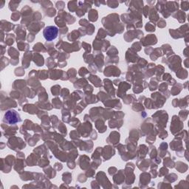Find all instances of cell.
Segmentation results:
<instances>
[{
	"label": "cell",
	"instance_id": "6da1fadb",
	"mask_svg": "<svg viewBox=\"0 0 189 189\" xmlns=\"http://www.w3.org/2000/svg\"><path fill=\"white\" fill-rule=\"evenodd\" d=\"M58 33L59 29L55 26H48L44 28L43 31L44 37L47 41H51L55 39H56V37L58 36Z\"/></svg>",
	"mask_w": 189,
	"mask_h": 189
},
{
	"label": "cell",
	"instance_id": "7a4b0ae2",
	"mask_svg": "<svg viewBox=\"0 0 189 189\" xmlns=\"http://www.w3.org/2000/svg\"><path fill=\"white\" fill-rule=\"evenodd\" d=\"M4 120L7 122V124L13 125L18 123V122H21V118L17 112L14 110H9L5 115Z\"/></svg>",
	"mask_w": 189,
	"mask_h": 189
},
{
	"label": "cell",
	"instance_id": "3957f363",
	"mask_svg": "<svg viewBox=\"0 0 189 189\" xmlns=\"http://www.w3.org/2000/svg\"><path fill=\"white\" fill-rule=\"evenodd\" d=\"M89 19L92 21H95L98 19V13L95 10H91L89 12Z\"/></svg>",
	"mask_w": 189,
	"mask_h": 189
},
{
	"label": "cell",
	"instance_id": "277c9868",
	"mask_svg": "<svg viewBox=\"0 0 189 189\" xmlns=\"http://www.w3.org/2000/svg\"><path fill=\"white\" fill-rule=\"evenodd\" d=\"M77 2H69L68 3V8L71 12L77 11Z\"/></svg>",
	"mask_w": 189,
	"mask_h": 189
},
{
	"label": "cell",
	"instance_id": "5b68a950",
	"mask_svg": "<svg viewBox=\"0 0 189 189\" xmlns=\"http://www.w3.org/2000/svg\"><path fill=\"white\" fill-rule=\"evenodd\" d=\"M176 16H173L175 19L180 20V19H182V21L184 22L185 20V13L182 12V11H178L176 13Z\"/></svg>",
	"mask_w": 189,
	"mask_h": 189
},
{
	"label": "cell",
	"instance_id": "8992f818",
	"mask_svg": "<svg viewBox=\"0 0 189 189\" xmlns=\"http://www.w3.org/2000/svg\"><path fill=\"white\" fill-rule=\"evenodd\" d=\"M106 4L109 5V7H113V8H115L118 6V2H112V1H109V2H106Z\"/></svg>",
	"mask_w": 189,
	"mask_h": 189
},
{
	"label": "cell",
	"instance_id": "52a82bcc",
	"mask_svg": "<svg viewBox=\"0 0 189 189\" xmlns=\"http://www.w3.org/2000/svg\"><path fill=\"white\" fill-rule=\"evenodd\" d=\"M188 5H189V2L188 1H185V2H181V7L185 11H187L188 10Z\"/></svg>",
	"mask_w": 189,
	"mask_h": 189
},
{
	"label": "cell",
	"instance_id": "ba28073f",
	"mask_svg": "<svg viewBox=\"0 0 189 189\" xmlns=\"http://www.w3.org/2000/svg\"><path fill=\"white\" fill-rule=\"evenodd\" d=\"M146 31H154L155 27L154 25H151L150 23H147V25H146Z\"/></svg>",
	"mask_w": 189,
	"mask_h": 189
},
{
	"label": "cell",
	"instance_id": "9c48e42d",
	"mask_svg": "<svg viewBox=\"0 0 189 189\" xmlns=\"http://www.w3.org/2000/svg\"><path fill=\"white\" fill-rule=\"evenodd\" d=\"M14 18H16V21L19 19V13L18 12H15L11 15V19H12L13 20H14L15 19Z\"/></svg>",
	"mask_w": 189,
	"mask_h": 189
},
{
	"label": "cell",
	"instance_id": "30bf717a",
	"mask_svg": "<svg viewBox=\"0 0 189 189\" xmlns=\"http://www.w3.org/2000/svg\"><path fill=\"white\" fill-rule=\"evenodd\" d=\"M61 6H62L63 7L65 6V5H64V3L63 2H56V7H57V8H59V9H61Z\"/></svg>",
	"mask_w": 189,
	"mask_h": 189
}]
</instances>
